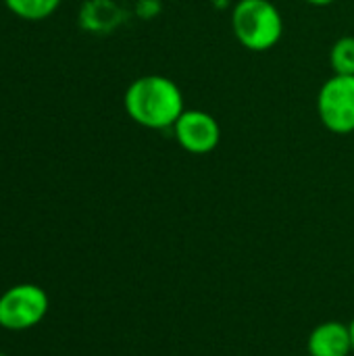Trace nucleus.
<instances>
[{
  "mask_svg": "<svg viewBox=\"0 0 354 356\" xmlns=\"http://www.w3.org/2000/svg\"><path fill=\"white\" fill-rule=\"evenodd\" d=\"M307 2H309L311 6H319V8H321V6H330V4H334L336 0H307Z\"/></svg>",
  "mask_w": 354,
  "mask_h": 356,
  "instance_id": "obj_12",
  "label": "nucleus"
},
{
  "mask_svg": "<svg viewBox=\"0 0 354 356\" xmlns=\"http://www.w3.org/2000/svg\"><path fill=\"white\" fill-rule=\"evenodd\" d=\"M123 106L134 123L156 131L171 129L186 111L182 88L156 73L134 79L123 94Z\"/></svg>",
  "mask_w": 354,
  "mask_h": 356,
  "instance_id": "obj_1",
  "label": "nucleus"
},
{
  "mask_svg": "<svg viewBox=\"0 0 354 356\" xmlns=\"http://www.w3.org/2000/svg\"><path fill=\"white\" fill-rule=\"evenodd\" d=\"M309 356H351L353 338L351 327L342 321L319 323L307 340Z\"/></svg>",
  "mask_w": 354,
  "mask_h": 356,
  "instance_id": "obj_6",
  "label": "nucleus"
},
{
  "mask_svg": "<svg viewBox=\"0 0 354 356\" xmlns=\"http://www.w3.org/2000/svg\"><path fill=\"white\" fill-rule=\"evenodd\" d=\"M0 356H6V355H2V353H0Z\"/></svg>",
  "mask_w": 354,
  "mask_h": 356,
  "instance_id": "obj_14",
  "label": "nucleus"
},
{
  "mask_svg": "<svg viewBox=\"0 0 354 356\" xmlns=\"http://www.w3.org/2000/svg\"><path fill=\"white\" fill-rule=\"evenodd\" d=\"M50 309L48 294L35 284H17L0 296V327L25 332L40 325Z\"/></svg>",
  "mask_w": 354,
  "mask_h": 356,
  "instance_id": "obj_3",
  "label": "nucleus"
},
{
  "mask_svg": "<svg viewBox=\"0 0 354 356\" xmlns=\"http://www.w3.org/2000/svg\"><path fill=\"white\" fill-rule=\"evenodd\" d=\"M330 67L336 75H354V38L344 35L330 50Z\"/></svg>",
  "mask_w": 354,
  "mask_h": 356,
  "instance_id": "obj_9",
  "label": "nucleus"
},
{
  "mask_svg": "<svg viewBox=\"0 0 354 356\" xmlns=\"http://www.w3.org/2000/svg\"><path fill=\"white\" fill-rule=\"evenodd\" d=\"M163 13V2L161 0H138L136 2V17L142 21H152Z\"/></svg>",
  "mask_w": 354,
  "mask_h": 356,
  "instance_id": "obj_10",
  "label": "nucleus"
},
{
  "mask_svg": "<svg viewBox=\"0 0 354 356\" xmlns=\"http://www.w3.org/2000/svg\"><path fill=\"white\" fill-rule=\"evenodd\" d=\"M317 113L323 127L338 136L354 134V75H332L319 88Z\"/></svg>",
  "mask_w": 354,
  "mask_h": 356,
  "instance_id": "obj_4",
  "label": "nucleus"
},
{
  "mask_svg": "<svg viewBox=\"0 0 354 356\" xmlns=\"http://www.w3.org/2000/svg\"><path fill=\"white\" fill-rule=\"evenodd\" d=\"M232 31L246 50L267 52L284 35V17L271 0H236L232 6Z\"/></svg>",
  "mask_w": 354,
  "mask_h": 356,
  "instance_id": "obj_2",
  "label": "nucleus"
},
{
  "mask_svg": "<svg viewBox=\"0 0 354 356\" xmlns=\"http://www.w3.org/2000/svg\"><path fill=\"white\" fill-rule=\"evenodd\" d=\"M4 6L23 21H44L56 13L63 0H2Z\"/></svg>",
  "mask_w": 354,
  "mask_h": 356,
  "instance_id": "obj_8",
  "label": "nucleus"
},
{
  "mask_svg": "<svg viewBox=\"0 0 354 356\" xmlns=\"http://www.w3.org/2000/svg\"><path fill=\"white\" fill-rule=\"evenodd\" d=\"M125 21V10L115 0H86L79 6L77 23L83 31L96 35L113 33Z\"/></svg>",
  "mask_w": 354,
  "mask_h": 356,
  "instance_id": "obj_7",
  "label": "nucleus"
},
{
  "mask_svg": "<svg viewBox=\"0 0 354 356\" xmlns=\"http://www.w3.org/2000/svg\"><path fill=\"white\" fill-rule=\"evenodd\" d=\"M348 327H351V338H353V350H354V317H353V321L348 323Z\"/></svg>",
  "mask_w": 354,
  "mask_h": 356,
  "instance_id": "obj_13",
  "label": "nucleus"
},
{
  "mask_svg": "<svg viewBox=\"0 0 354 356\" xmlns=\"http://www.w3.org/2000/svg\"><path fill=\"white\" fill-rule=\"evenodd\" d=\"M171 129L179 148L190 154H211L221 142L219 121L200 108H186Z\"/></svg>",
  "mask_w": 354,
  "mask_h": 356,
  "instance_id": "obj_5",
  "label": "nucleus"
},
{
  "mask_svg": "<svg viewBox=\"0 0 354 356\" xmlns=\"http://www.w3.org/2000/svg\"><path fill=\"white\" fill-rule=\"evenodd\" d=\"M211 4L219 10H225V8H232L236 4V0H211Z\"/></svg>",
  "mask_w": 354,
  "mask_h": 356,
  "instance_id": "obj_11",
  "label": "nucleus"
}]
</instances>
